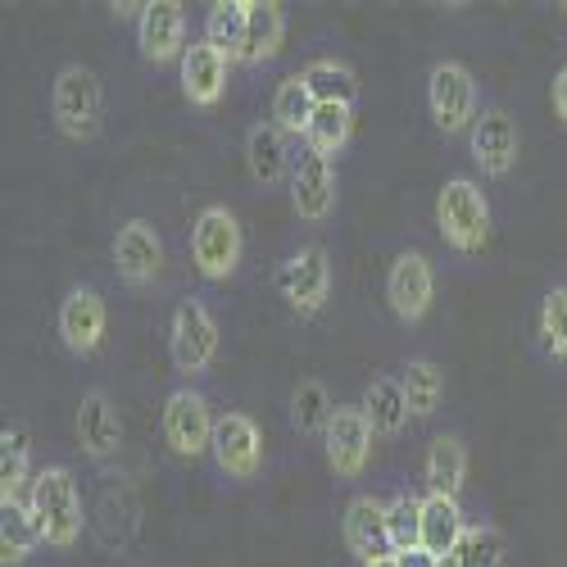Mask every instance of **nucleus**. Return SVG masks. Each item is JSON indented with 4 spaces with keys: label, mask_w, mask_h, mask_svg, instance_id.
Here are the masks:
<instances>
[{
    "label": "nucleus",
    "mask_w": 567,
    "mask_h": 567,
    "mask_svg": "<svg viewBox=\"0 0 567 567\" xmlns=\"http://www.w3.org/2000/svg\"><path fill=\"white\" fill-rule=\"evenodd\" d=\"M554 114L567 123V64H563L558 78H554Z\"/></svg>",
    "instance_id": "nucleus-37"
},
{
    "label": "nucleus",
    "mask_w": 567,
    "mask_h": 567,
    "mask_svg": "<svg viewBox=\"0 0 567 567\" xmlns=\"http://www.w3.org/2000/svg\"><path fill=\"white\" fill-rule=\"evenodd\" d=\"M368 567H395V558H386V563H368Z\"/></svg>",
    "instance_id": "nucleus-38"
},
{
    "label": "nucleus",
    "mask_w": 567,
    "mask_h": 567,
    "mask_svg": "<svg viewBox=\"0 0 567 567\" xmlns=\"http://www.w3.org/2000/svg\"><path fill=\"white\" fill-rule=\"evenodd\" d=\"M427 110L436 118V127L445 136H458V132H472L477 123V82L472 73L458 64V60H441L427 78Z\"/></svg>",
    "instance_id": "nucleus-7"
},
{
    "label": "nucleus",
    "mask_w": 567,
    "mask_h": 567,
    "mask_svg": "<svg viewBox=\"0 0 567 567\" xmlns=\"http://www.w3.org/2000/svg\"><path fill=\"white\" fill-rule=\"evenodd\" d=\"M168 354H173V368L196 377L214 363L218 354V322L214 313L205 309V300H182L173 309V327H168Z\"/></svg>",
    "instance_id": "nucleus-6"
},
{
    "label": "nucleus",
    "mask_w": 567,
    "mask_h": 567,
    "mask_svg": "<svg viewBox=\"0 0 567 567\" xmlns=\"http://www.w3.org/2000/svg\"><path fill=\"white\" fill-rule=\"evenodd\" d=\"M281 37H287V6L277 0H250V28H246V55L241 64L259 69L281 51Z\"/></svg>",
    "instance_id": "nucleus-23"
},
{
    "label": "nucleus",
    "mask_w": 567,
    "mask_h": 567,
    "mask_svg": "<svg viewBox=\"0 0 567 567\" xmlns=\"http://www.w3.org/2000/svg\"><path fill=\"white\" fill-rule=\"evenodd\" d=\"M472 159L486 177H508L517 164V123L508 118V110L486 105L472 123Z\"/></svg>",
    "instance_id": "nucleus-14"
},
{
    "label": "nucleus",
    "mask_w": 567,
    "mask_h": 567,
    "mask_svg": "<svg viewBox=\"0 0 567 567\" xmlns=\"http://www.w3.org/2000/svg\"><path fill=\"white\" fill-rule=\"evenodd\" d=\"M214 458L223 467V477L231 482H250L264 467V436L255 427V417L246 413H223L214 427Z\"/></svg>",
    "instance_id": "nucleus-12"
},
{
    "label": "nucleus",
    "mask_w": 567,
    "mask_h": 567,
    "mask_svg": "<svg viewBox=\"0 0 567 567\" xmlns=\"http://www.w3.org/2000/svg\"><path fill=\"white\" fill-rule=\"evenodd\" d=\"M536 337L545 346V354L554 363H567V287H554L540 300V318H536Z\"/></svg>",
    "instance_id": "nucleus-33"
},
{
    "label": "nucleus",
    "mask_w": 567,
    "mask_h": 567,
    "mask_svg": "<svg viewBox=\"0 0 567 567\" xmlns=\"http://www.w3.org/2000/svg\"><path fill=\"white\" fill-rule=\"evenodd\" d=\"M350 132H354V105H318L309 118V132H305V151L332 159L346 151Z\"/></svg>",
    "instance_id": "nucleus-27"
},
{
    "label": "nucleus",
    "mask_w": 567,
    "mask_h": 567,
    "mask_svg": "<svg viewBox=\"0 0 567 567\" xmlns=\"http://www.w3.org/2000/svg\"><path fill=\"white\" fill-rule=\"evenodd\" d=\"M246 28H250V0H218V6H209V14H205V41L227 64H241Z\"/></svg>",
    "instance_id": "nucleus-21"
},
{
    "label": "nucleus",
    "mask_w": 567,
    "mask_h": 567,
    "mask_svg": "<svg viewBox=\"0 0 567 567\" xmlns=\"http://www.w3.org/2000/svg\"><path fill=\"white\" fill-rule=\"evenodd\" d=\"M28 463H32V441L23 427H6L0 432V508L19 504L28 482Z\"/></svg>",
    "instance_id": "nucleus-29"
},
{
    "label": "nucleus",
    "mask_w": 567,
    "mask_h": 567,
    "mask_svg": "<svg viewBox=\"0 0 567 567\" xmlns=\"http://www.w3.org/2000/svg\"><path fill=\"white\" fill-rule=\"evenodd\" d=\"M136 41H141V55L151 64H182L186 55V14L177 0H151L146 14L136 23Z\"/></svg>",
    "instance_id": "nucleus-16"
},
{
    "label": "nucleus",
    "mask_w": 567,
    "mask_h": 567,
    "mask_svg": "<svg viewBox=\"0 0 567 567\" xmlns=\"http://www.w3.org/2000/svg\"><path fill=\"white\" fill-rule=\"evenodd\" d=\"M114 268H118L123 281H132V287H146V281H155L164 272V241H159V231L146 218H132V223L118 227Z\"/></svg>",
    "instance_id": "nucleus-15"
},
{
    "label": "nucleus",
    "mask_w": 567,
    "mask_h": 567,
    "mask_svg": "<svg viewBox=\"0 0 567 567\" xmlns=\"http://www.w3.org/2000/svg\"><path fill=\"white\" fill-rule=\"evenodd\" d=\"M28 508L37 517V532H41V545L51 549H69L78 545L82 536V495H78V482L69 467H41L32 486H28Z\"/></svg>",
    "instance_id": "nucleus-1"
},
{
    "label": "nucleus",
    "mask_w": 567,
    "mask_h": 567,
    "mask_svg": "<svg viewBox=\"0 0 567 567\" xmlns=\"http://www.w3.org/2000/svg\"><path fill=\"white\" fill-rule=\"evenodd\" d=\"M400 386H404V400H409L413 417H432L445 400V372L432 359H409L404 372H400Z\"/></svg>",
    "instance_id": "nucleus-28"
},
{
    "label": "nucleus",
    "mask_w": 567,
    "mask_h": 567,
    "mask_svg": "<svg viewBox=\"0 0 567 567\" xmlns=\"http://www.w3.org/2000/svg\"><path fill=\"white\" fill-rule=\"evenodd\" d=\"M395 567H441V558H432L427 549H404V554H395Z\"/></svg>",
    "instance_id": "nucleus-36"
},
{
    "label": "nucleus",
    "mask_w": 567,
    "mask_h": 567,
    "mask_svg": "<svg viewBox=\"0 0 567 567\" xmlns=\"http://www.w3.org/2000/svg\"><path fill=\"white\" fill-rule=\"evenodd\" d=\"M272 287L300 318L322 313L327 296H332V264H327V250L322 246H300L296 255H287L272 272Z\"/></svg>",
    "instance_id": "nucleus-5"
},
{
    "label": "nucleus",
    "mask_w": 567,
    "mask_h": 567,
    "mask_svg": "<svg viewBox=\"0 0 567 567\" xmlns=\"http://www.w3.org/2000/svg\"><path fill=\"white\" fill-rule=\"evenodd\" d=\"M214 427L218 417L209 413V400L200 391H173L164 400V441L177 458H200L205 450H214Z\"/></svg>",
    "instance_id": "nucleus-8"
},
{
    "label": "nucleus",
    "mask_w": 567,
    "mask_h": 567,
    "mask_svg": "<svg viewBox=\"0 0 567 567\" xmlns=\"http://www.w3.org/2000/svg\"><path fill=\"white\" fill-rule=\"evenodd\" d=\"M105 327H110V313H105V300L101 291L91 287H73L60 305V337L73 354H96L101 341H105Z\"/></svg>",
    "instance_id": "nucleus-17"
},
{
    "label": "nucleus",
    "mask_w": 567,
    "mask_h": 567,
    "mask_svg": "<svg viewBox=\"0 0 567 567\" xmlns=\"http://www.w3.org/2000/svg\"><path fill=\"white\" fill-rule=\"evenodd\" d=\"M558 10H563V14H567V6H558Z\"/></svg>",
    "instance_id": "nucleus-39"
},
{
    "label": "nucleus",
    "mask_w": 567,
    "mask_h": 567,
    "mask_svg": "<svg viewBox=\"0 0 567 567\" xmlns=\"http://www.w3.org/2000/svg\"><path fill=\"white\" fill-rule=\"evenodd\" d=\"M386 517H391V545H395V554L422 545V499L417 495H409V491L395 495L386 504Z\"/></svg>",
    "instance_id": "nucleus-35"
},
{
    "label": "nucleus",
    "mask_w": 567,
    "mask_h": 567,
    "mask_svg": "<svg viewBox=\"0 0 567 567\" xmlns=\"http://www.w3.org/2000/svg\"><path fill=\"white\" fill-rule=\"evenodd\" d=\"M223 91H227V60L214 51L209 41H196V45H186V55H182V96L209 110L223 101Z\"/></svg>",
    "instance_id": "nucleus-19"
},
{
    "label": "nucleus",
    "mask_w": 567,
    "mask_h": 567,
    "mask_svg": "<svg viewBox=\"0 0 567 567\" xmlns=\"http://www.w3.org/2000/svg\"><path fill=\"white\" fill-rule=\"evenodd\" d=\"M305 82L318 105H354V96H359V78L346 60H313L305 69Z\"/></svg>",
    "instance_id": "nucleus-31"
},
{
    "label": "nucleus",
    "mask_w": 567,
    "mask_h": 567,
    "mask_svg": "<svg viewBox=\"0 0 567 567\" xmlns=\"http://www.w3.org/2000/svg\"><path fill=\"white\" fill-rule=\"evenodd\" d=\"M291 205L305 223H322L337 209V168L313 151H300L291 164Z\"/></svg>",
    "instance_id": "nucleus-13"
},
{
    "label": "nucleus",
    "mask_w": 567,
    "mask_h": 567,
    "mask_svg": "<svg viewBox=\"0 0 567 567\" xmlns=\"http://www.w3.org/2000/svg\"><path fill=\"white\" fill-rule=\"evenodd\" d=\"M386 300L395 309L400 322H422L436 300V272L427 264V255H417V250H404L391 272H386Z\"/></svg>",
    "instance_id": "nucleus-11"
},
{
    "label": "nucleus",
    "mask_w": 567,
    "mask_h": 567,
    "mask_svg": "<svg viewBox=\"0 0 567 567\" xmlns=\"http://www.w3.org/2000/svg\"><path fill=\"white\" fill-rule=\"evenodd\" d=\"M467 482V445L458 436H441L427 450V495L458 499Z\"/></svg>",
    "instance_id": "nucleus-25"
},
{
    "label": "nucleus",
    "mask_w": 567,
    "mask_h": 567,
    "mask_svg": "<svg viewBox=\"0 0 567 567\" xmlns=\"http://www.w3.org/2000/svg\"><path fill=\"white\" fill-rule=\"evenodd\" d=\"M246 164H250V177L259 186H277L281 177L291 173V151H287V132H281L277 123H259L250 127L246 136Z\"/></svg>",
    "instance_id": "nucleus-20"
},
{
    "label": "nucleus",
    "mask_w": 567,
    "mask_h": 567,
    "mask_svg": "<svg viewBox=\"0 0 567 567\" xmlns=\"http://www.w3.org/2000/svg\"><path fill=\"white\" fill-rule=\"evenodd\" d=\"M37 545H41V532H37V517H32L28 499L0 508V563L23 567Z\"/></svg>",
    "instance_id": "nucleus-26"
},
{
    "label": "nucleus",
    "mask_w": 567,
    "mask_h": 567,
    "mask_svg": "<svg viewBox=\"0 0 567 567\" xmlns=\"http://www.w3.org/2000/svg\"><path fill=\"white\" fill-rule=\"evenodd\" d=\"M463 532H467V523H463L458 499H445V495L422 499V549L432 558H450L458 549Z\"/></svg>",
    "instance_id": "nucleus-22"
},
{
    "label": "nucleus",
    "mask_w": 567,
    "mask_h": 567,
    "mask_svg": "<svg viewBox=\"0 0 567 567\" xmlns=\"http://www.w3.org/2000/svg\"><path fill=\"white\" fill-rule=\"evenodd\" d=\"M450 558H454V567H504V536L486 523L467 527Z\"/></svg>",
    "instance_id": "nucleus-34"
},
{
    "label": "nucleus",
    "mask_w": 567,
    "mask_h": 567,
    "mask_svg": "<svg viewBox=\"0 0 567 567\" xmlns=\"http://www.w3.org/2000/svg\"><path fill=\"white\" fill-rule=\"evenodd\" d=\"M241 223H236L231 209L223 205H209L196 214L192 223V264L200 268V277L209 281H227L236 272V264H241Z\"/></svg>",
    "instance_id": "nucleus-4"
},
{
    "label": "nucleus",
    "mask_w": 567,
    "mask_h": 567,
    "mask_svg": "<svg viewBox=\"0 0 567 567\" xmlns=\"http://www.w3.org/2000/svg\"><path fill=\"white\" fill-rule=\"evenodd\" d=\"M372 422L363 413V404H337L332 422H327V467L337 472V477H359L372 458Z\"/></svg>",
    "instance_id": "nucleus-9"
},
{
    "label": "nucleus",
    "mask_w": 567,
    "mask_h": 567,
    "mask_svg": "<svg viewBox=\"0 0 567 567\" xmlns=\"http://www.w3.org/2000/svg\"><path fill=\"white\" fill-rule=\"evenodd\" d=\"M332 413H337V404H332V395H327L322 382H313V377H309V382L296 386V395H291V422H296V432H300V436H318V432H327Z\"/></svg>",
    "instance_id": "nucleus-32"
},
{
    "label": "nucleus",
    "mask_w": 567,
    "mask_h": 567,
    "mask_svg": "<svg viewBox=\"0 0 567 567\" xmlns=\"http://www.w3.org/2000/svg\"><path fill=\"white\" fill-rule=\"evenodd\" d=\"M78 445L86 458H110L123 445V422L105 391H86L78 404Z\"/></svg>",
    "instance_id": "nucleus-18"
},
{
    "label": "nucleus",
    "mask_w": 567,
    "mask_h": 567,
    "mask_svg": "<svg viewBox=\"0 0 567 567\" xmlns=\"http://www.w3.org/2000/svg\"><path fill=\"white\" fill-rule=\"evenodd\" d=\"M363 413L372 422L377 436H400L409 427V400H404V386L400 377H377V382H368L363 391Z\"/></svg>",
    "instance_id": "nucleus-24"
},
{
    "label": "nucleus",
    "mask_w": 567,
    "mask_h": 567,
    "mask_svg": "<svg viewBox=\"0 0 567 567\" xmlns=\"http://www.w3.org/2000/svg\"><path fill=\"white\" fill-rule=\"evenodd\" d=\"M51 114H55V127H60L69 141L101 136V123H105V91H101V78L91 73V69H82V64L60 69L55 91H51Z\"/></svg>",
    "instance_id": "nucleus-3"
},
{
    "label": "nucleus",
    "mask_w": 567,
    "mask_h": 567,
    "mask_svg": "<svg viewBox=\"0 0 567 567\" xmlns=\"http://www.w3.org/2000/svg\"><path fill=\"white\" fill-rule=\"evenodd\" d=\"M341 536H346V549H350L363 567H368V563H386V558H395L386 504H382V499H372V495H359V499L346 504Z\"/></svg>",
    "instance_id": "nucleus-10"
},
{
    "label": "nucleus",
    "mask_w": 567,
    "mask_h": 567,
    "mask_svg": "<svg viewBox=\"0 0 567 567\" xmlns=\"http://www.w3.org/2000/svg\"><path fill=\"white\" fill-rule=\"evenodd\" d=\"M436 223L445 246L458 255H477L491 241V200L472 177H450L436 196Z\"/></svg>",
    "instance_id": "nucleus-2"
},
{
    "label": "nucleus",
    "mask_w": 567,
    "mask_h": 567,
    "mask_svg": "<svg viewBox=\"0 0 567 567\" xmlns=\"http://www.w3.org/2000/svg\"><path fill=\"white\" fill-rule=\"evenodd\" d=\"M313 110H318V101H313V91H309L305 73H296V78H287V82H277V91H272V123L287 132V136H305Z\"/></svg>",
    "instance_id": "nucleus-30"
}]
</instances>
